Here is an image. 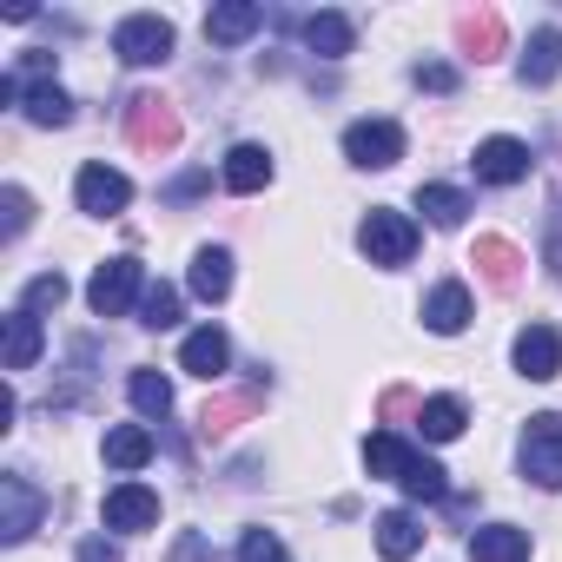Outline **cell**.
I'll use <instances>...</instances> for the list:
<instances>
[{
  "mask_svg": "<svg viewBox=\"0 0 562 562\" xmlns=\"http://www.w3.org/2000/svg\"><path fill=\"white\" fill-rule=\"evenodd\" d=\"M179 133H186V126H179V106H172L166 93H133V100H126V139H133L139 153H159V159H166V153L179 146Z\"/></svg>",
  "mask_w": 562,
  "mask_h": 562,
  "instance_id": "6da1fadb",
  "label": "cell"
},
{
  "mask_svg": "<svg viewBox=\"0 0 562 562\" xmlns=\"http://www.w3.org/2000/svg\"><path fill=\"white\" fill-rule=\"evenodd\" d=\"M113 54H120L126 67H159V60H172V21H159V14H126V21L113 27Z\"/></svg>",
  "mask_w": 562,
  "mask_h": 562,
  "instance_id": "7a4b0ae2",
  "label": "cell"
},
{
  "mask_svg": "<svg viewBox=\"0 0 562 562\" xmlns=\"http://www.w3.org/2000/svg\"><path fill=\"white\" fill-rule=\"evenodd\" d=\"M522 476L542 483V490H562V417L555 411L529 417V430H522Z\"/></svg>",
  "mask_w": 562,
  "mask_h": 562,
  "instance_id": "3957f363",
  "label": "cell"
},
{
  "mask_svg": "<svg viewBox=\"0 0 562 562\" xmlns=\"http://www.w3.org/2000/svg\"><path fill=\"white\" fill-rule=\"evenodd\" d=\"M133 299H146V271H139V258H106V265L93 271V285H87V305H93L100 318H120Z\"/></svg>",
  "mask_w": 562,
  "mask_h": 562,
  "instance_id": "277c9868",
  "label": "cell"
},
{
  "mask_svg": "<svg viewBox=\"0 0 562 562\" xmlns=\"http://www.w3.org/2000/svg\"><path fill=\"white\" fill-rule=\"evenodd\" d=\"M358 245H364V258H371V265H411V251H417V225H411L404 212L378 205V212L364 218Z\"/></svg>",
  "mask_w": 562,
  "mask_h": 562,
  "instance_id": "5b68a950",
  "label": "cell"
},
{
  "mask_svg": "<svg viewBox=\"0 0 562 562\" xmlns=\"http://www.w3.org/2000/svg\"><path fill=\"white\" fill-rule=\"evenodd\" d=\"M345 159L364 166V172L397 166V159H404V126H391V120H358V126L345 133Z\"/></svg>",
  "mask_w": 562,
  "mask_h": 562,
  "instance_id": "8992f818",
  "label": "cell"
},
{
  "mask_svg": "<svg viewBox=\"0 0 562 562\" xmlns=\"http://www.w3.org/2000/svg\"><path fill=\"white\" fill-rule=\"evenodd\" d=\"M41 490L27 476H0V542H27L41 529Z\"/></svg>",
  "mask_w": 562,
  "mask_h": 562,
  "instance_id": "52a82bcc",
  "label": "cell"
},
{
  "mask_svg": "<svg viewBox=\"0 0 562 562\" xmlns=\"http://www.w3.org/2000/svg\"><path fill=\"white\" fill-rule=\"evenodd\" d=\"M74 199H80V212H93V218H113V212H126V199H133V186H126V172H113V166H80V179H74Z\"/></svg>",
  "mask_w": 562,
  "mask_h": 562,
  "instance_id": "ba28073f",
  "label": "cell"
},
{
  "mask_svg": "<svg viewBox=\"0 0 562 562\" xmlns=\"http://www.w3.org/2000/svg\"><path fill=\"white\" fill-rule=\"evenodd\" d=\"M457 47L483 67V60H503V47H509V27H503V14L496 8H470V14H457Z\"/></svg>",
  "mask_w": 562,
  "mask_h": 562,
  "instance_id": "9c48e42d",
  "label": "cell"
},
{
  "mask_svg": "<svg viewBox=\"0 0 562 562\" xmlns=\"http://www.w3.org/2000/svg\"><path fill=\"white\" fill-rule=\"evenodd\" d=\"M516 371H522L529 384H549V378L562 371V331H555V325L516 331Z\"/></svg>",
  "mask_w": 562,
  "mask_h": 562,
  "instance_id": "30bf717a",
  "label": "cell"
},
{
  "mask_svg": "<svg viewBox=\"0 0 562 562\" xmlns=\"http://www.w3.org/2000/svg\"><path fill=\"white\" fill-rule=\"evenodd\" d=\"M0 100H8V106L21 100V113H27L34 126H67V120H74V100H67L54 80H41V87H14V80H0Z\"/></svg>",
  "mask_w": 562,
  "mask_h": 562,
  "instance_id": "8fae6325",
  "label": "cell"
},
{
  "mask_svg": "<svg viewBox=\"0 0 562 562\" xmlns=\"http://www.w3.org/2000/svg\"><path fill=\"white\" fill-rule=\"evenodd\" d=\"M476 179L483 186H516V179H529V146L522 139H483L476 146Z\"/></svg>",
  "mask_w": 562,
  "mask_h": 562,
  "instance_id": "7c38bea8",
  "label": "cell"
},
{
  "mask_svg": "<svg viewBox=\"0 0 562 562\" xmlns=\"http://www.w3.org/2000/svg\"><path fill=\"white\" fill-rule=\"evenodd\" d=\"M470 265L483 271V285H490V292H516V278H522V251H516L509 238H496V232H483V238H476Z\"/></svg>",
  "mask_w": 562,
  "mask_h": 562,
  "instance_id": "4fadbf2b",
  "label": "cell"
},
{
  "mask_svg": "<svg viewBox=\"0 0 562 562\" xmlns=\"http://www.w3.org/2000/svg\"><path fill=\"white\" fill-rule=\"evenodd\" d=\"M106 529H153L159 522V496L146 490V483H120V490H106Z\"/></svg>",
  "mask_w": 562,
  "mask_h": 562,
  "instance_id": "5bb4252c",
  "label": "cell"
},
{
  "mask_svg": "<svg viewBox=\"0 0 562 562\" xmlns=\"http://www.w3.org/2000/svg\"><path fill=\"white\" fill-rule=\"evenodd\" d=\"M424 325H430L437 338H457V331L470 325V292L457 285V278H443V285L424 299Z\"/></svg>",
  "mask_w": 562,
  "mask_h": 562,
  "instance_id": "9a60e30c",
  "label": "cell"
},
{
  "mask_svg": "<svg viewBox=\"0 0 562 562\" xmlns=\"http://www.w3.org/2000/svg\"><path fill=\"white\" fill-rule=\"evenodd\" d=\"M258 21H265V8H251V0H225V8L205 14V41L212 47H238L245 34H258Z\"/></svg>",
  "mask_w": 562,
  "mask_h": 562,
  "instance_id": "2e32d148",
  "label": "cell"
},
{
  "mask_svg": "<svg viewBox=\"0 0 562 562\" xmlns=\"http://www.w3.org/2000/svg\"><path fill=\"white\" fill-rule=\"evenodd\" d=\"M179 364H186L192 378H205V384H212V378H218V371L232 364V345H225V338H218L212 325H199V331H192V338L179 345Z\"/></svg>",
  "mask_w": 562,
  "mask_h": 562,
  "instance_id": "e0dca14e",
  "label": "cell"
},
{
  "mask_svg": "<svg viewBox=\"0 0 562 562\" xmlns=\"http://www.w3.org/2000/svg\"><path fill=\"white\" fill-rule=\"evenodd\" d=\"M258 397H265L258 384H251V391H232V397H212V404L199 411V437H232V430L258 411Z\"/></svg>",
  "mask_w": 562,
  "mask_h": 562,
  "instance_id": "ac0fdd59",
  "label": "cell"
},
{
  "mask_svg": "<svg viewBox=\"0 0 562 562\" xmlns=\"http://www.w3.org/2000/svg\"><path fill=\"white\" fill-rule=\"evenodd\" d=\"M417 549H424L417 516H411V509H384V516H378V555H384V562H411Z\"/></svg>",
  "mask_w": 562,
  "mask_h": 562,
  "instance_id": "d6986e66",
  "label": "cell"
},
{
  "mask_svg": "<svg viewBox=\"0 0 562 562\" xmlns=\"http://www.w3.org/2000/svg\"><path fill=\"white\" fill-rule=\"evenodd\" d=\"M225 186H232V192H265V186H271V153L251 146V139L232 146V153H225Z\"/></svg>",
  "mask_w": 562,
  "mask_h": 562,
  "instance_id": "ffe728a7",
  "label": "cell"
},
{
  "mask_svg": "<svg viewBox=\"0 0 562 562\" xmlns=\"http://www.w3.org/2000/svg\"><path fill=\"white\" fill-rule=\"evenodd\" d=\"M470 562H529V536L509 522H490L470 536Z\"/></svg>",
  "mask_w": 562,
  "mask_h": 562,
  "instance_id": "44dd1931",
  "label": "cell"
},
{
  "mask_svg": "<svg viewBox=\"0 0 562 562\" xmlns=\"http://www.w3.org/2000/svg\"><path fill=\"white\" fill-rule=\"evenodd\" d=\"M562 74V27H542L529 34V54H522V87H549Z\"/></svg>",
  "mask_w": 562,
  "mask_h": 562,
  "instance_id": "7402d4cb",
  "label": "cell"
},
{
  "mask_svg": "<svg viewBox=\"0 0 562 562\" xmlns=\"http://www.w3.org/2000/svg\"><path fill=\"white\" fill-rule=\"evenodd\" d=\"M192 292H199L205 305H218V299L232 292V251H218V245H205V251L192 258Z\"/></svg>",
  "mask_w": 562,
  "mask_h": 562,
  "instance_id": "603a6c76",
  "label": "cell"
},
{
  "mask_svg": "<svg viewBox=\"0 0 562 562\" xmlns=\"http://www.w3.org/2000/svg\"><path fill=\"white\" fill-rule=\"evenodd\" d=\"M41 351H47L41 318H34V312H14V318H8V371H34Z\"/></svg>",
  "mask_w": 562,
  "mask_h": 562,
  "instance_id": "cb8c5ba5",
  "label": "cell"
},
{
  "mask_svg": "<svg viewBox=\"0 0 562 562\" xmlns=\"http://www.w3.org/2000/svg\"><path fill=\"white\" fill-rule=\"evenodd\" d=\"M305 47H312L318 60H345V54H351V21H345V14H312V21H305Z\"/></svg>",
  "mask_w": 562,
  "mask_h": 562,
  "instance_id": "d4e9b609",
  "label": "cell"
},
{
  "mask_svg": "<svg viewBox=\"0 0 562 562\" xmlns=\"http://www.w3.org/2000/svg\"><path fill=\"white\" fill-rule=\"evenodd\" d=\"M153 457V430L146 424H120V430H106V463L113 470H139Z\"/></svg>",
  "mask_w": 562,
  "mask_h": 562,
  "instance_id": "484cf974",
  "label": "cell"
},
{
  "mask_svg": "<svg viewBox=\"0 0 562 562\" xmlns=\"http://www.w3.org/2000/svg\"><path fill=\"white\" fill-rule=\"evenodd\" d=\"M417 212H424L430 225H463L470 199H463L457 186H417Z\"/></svg>",
  "mask_w": 562,
  "mask_h": 562,
  "instance_id": "4316f807",
  "label": "cell"
},
{
  "mask_svg": "<svg viewBox=\"0 0 562 562\" xmlns=\"http://www.w3.org/2000/svg\"><path fill=\"white\" fill-rule=\"evenodd\" d=\"M417 424H424V437H430V443H450V437H463V424H470V411H463L457 397H430Z\"/></svg>",
  "mask_w": 562,
  "mask_h": 562,
  "instance_id": "83f0119b",
  "label": "cell"
},
{
  "mask_svg": "<svg viewBox=\"0 0 562 562\" xmlns=\"http://www.w3.org/2000/svg\"><path fill=\"white\" fill-rule=\"evenodd\" d=\"M411 457H417V450H404V443H397L391 430H378V437L364 443V470H371V476H397V483H404Z\"/></svg>",
  "mask_w": 562,
  "mask_h": 562,
  "instance_id": "f1b7e54d",
  "label": "cell"
},
{
  "mask_svg": "<svg viewBox=\"0 0 562 562\" xmlns=\"http://www.w3.org/2000/svg\"><path fill=\"white\" fill-rule=\"evenodd\" d=\"M126 397H133V411H146V417H166V411H172V384H166L159 371H133V378H126Z\"/></svg>",
  "mask_w": 562,
  "mask_h": 562,
  "instance_id": "f546056e",
  "label": "cell"
},
{
  "mask_svg": "<svg viewBox=\"0 0 562 562\" xmlns=\"http://www.w3.org/2000/svg\"><path fill=\"white\" fill-rule=\"evenodd\" d=\"M139 325H146V331H172V325H179V285H146Z\"/></svg>",
  "mask_w": 562,
  "mask_h": 562,
  "instance_id": "4dcf8cb0",
  "label": "cell"
},
{
  "mask_svg": "<svg viewBox=\"0 0 562 562\" xmlns=\"http://www.w3.org/2000/svg\"><path fill=\"white\" fill-rule=\"evenodd\" d=\"M404 490H411L417 503H443V496H450V483H443V470H437L430 457H411V470H404Z\"/></svg>",
  "mask_w": 562,
  "mask_h": 562,
  "instance_id": "1f68e13d",
  "label": "cell"
},
{
  "mask_svg": "<svg viewBox=\"0 0 562 562\" xmlns=\"http://www.w3.org/2000/svg\"><path fill=\"white\" fill-rule=\"evenodd\" d=\"M60 305H67V278L60 271H41L34 285H27V299H21V312H34V318L41 312H60Z\"/></svg>",
  "mask_w": 562,
  "mask_h": 562,
  "instance_id": "d6a6232c",
  "label": "cell"
},
{
  "mask_svg": "<svg viewBox=\"0 0 562 562\" xmlns=\"http://www.w3.org/2000/svg\"><path fill=\"white\" fill-rule=\"evenodd\" d=\"M285 555V542H278L271 529H245V542H238V562H278Z\"/></svg>",
  "mask_w": 562,
  "mask_h": 562,
  "instance_id": "836d02e7",
  "label": "cell"
},
{
  "mask_svg": "<svg viewBox=\"0 0 562 562\" xmlns=\"http://www.w3.org/2000/svg\"><path fill=\"white\" fill-rule=\"evenodd\" d=\"M0 205H8V238H21L27 218H34V199H27L21 186H8V192H0Z\"/></svg>",
  "mask_w": 562,
  "mask_h": 562,
  "instance_id": "e575fe53",
  "label": "cell"
},
{
  "mask_svg": "<svg viewBox=\"0 0 562 562\" xmlns=\"http://www.w3.org/2000/svg\"><path fill=\"white\" fill-rule=\"evenodd\" d=\"M404 417H424V404L397 384V391H384V424H404Z\"/></svg>",
  "mask_w": 562,
  "mask_h": 562,
  "instance_id": "d590c367",
  "label": "cell"
},
{
  "mask_svg": "<svg viewBox=\"0 0 562 562\" xmlns=\"http://www.w3.org/2000/svg\"><path fill=\"white\" fill-rule=\"evenodd\" d=\"M417 87H430V93H457V67L430 60V67H417Z\"/></svg>",
  "mask_w": 562,
  "mask_h": 562,
  "instance_id": "8d00e7d4",
  "label": "cell"
},
{
  "mask_svg": "<svg viewBox=\"0 0 562 562\" xmlns=\"http://www.w3.org/2000/svg\"><path fill=\"white\" fill-rule=\"evenodd\" d=\"M542 258H549V271L562 278V199H555V212H549V238H542Z\"/></svg>",
  "mask_w": 562,
  "mask_h": 562,
  "instance_id": "74e56055",
  "label": "cell"
},
{
  "mask_svg": "<svg viewBox=\"0 0 562 562\" xmlns=\"http://www.w3.org/2000/svg\"><path fill=\"white\" fill-rule=\"evenodd\" d=\"M80 562H120V549H113L106 536H87V542H80Z\"/></svg>",
  "mask_w": 562,
  "mask_h": 562,
  "instance_id": "f35d334b",
  "label": "cell"
},
{
  "mask_svg": "<svg viewBox=\"0 0 562 562\" xmlns=\"http://www.w3.org/2000/svg\"><path fill=\"white\" fill-rule=\"evenodd\" d=\"M172 562H205V536H179L172 542Z\"/></svg>",
  "mask_w": 562,
  "mask_h": 562,
  "instance_id": "ab89813d",
  "label": "cell"
},
{
  "mask_svg": "<svg viewBox=\"0 0 562 562\" xmlns=\"http://www.w3.org/2000/svg\"><path fill=\"white\" fill-rule=\"evenodd\" d=\"M199 186H205V172H186V179H172V199H192Z\"/></svg>",
  "mask_w": 562,
  "mask_h": 562,
  "instance_id": "60d3db41",
  "label": "cell"
}]
</instances>
